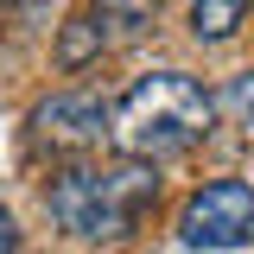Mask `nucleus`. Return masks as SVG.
I'll use <instances>...</instances> for the list:
<instances>
[{"instance_id":"1","label":"nucleus","mask_w":254,"mask_h":254,"mask_svg":"<svg viewBox=\"0 0 254 254\" xmlns=\"http://www.w3.org/2000/svg\"><path fill=\"white\" fill-rule=\"evenodd\" d=\"M153 197H159V165L121 153L115 165H70V172H58L51 190H45V210L76 242H121L153 210Z\"/></svg>"},{"instance_id":"2","label":"nucleus","mask_w":254,"mask_h":254,"mask_svg":"<svg viewBox=\"0 0 254 254\" xmlns=\"http://www.w3.org/2000/svg\"><path fill=\"white\" fill-rule=\"evenodd\" d=\"M216 121V95L185 70H153L108 108V140L133 159H178Z\"/></svg>"},{"instance_id":"3","label":"nucleus","mask_w":254,"mask_h":254,"mask_svg":"<svg viewBox=\"0 0 254 254\" xmlns=\"http://www.w3.org/2000/svg\"><path fill=\"white\" fill-rule=\"evenodd\" d=\"M178 242L197 254L254 242V190L242 178H216V185L190 190V203L178 210Z\"/></svg>"},{"instance_id":"4","label":"nucleus","mask_w":254,"mask_h":254,"mask_svg":"<svg viewBox=\"0 0 254 254\" xmlns=\"http://www.w3.org/2000/svg\"><path fill=\"white\" fill-rule=\"evenodd\" d=\"M26 127H32V146L76 159V153H95L108 140V102L89 95V89H58V95H45L32 108Z\"/></svg>"},{"instance_id":"5","label":"nucleus","mask_w":254,"mask_h":254,"mask_svg":"<svg viewBox=\"0 0 254 254\" xmlns=\"http://www.w3.org/2000/svg\"><path fill=\"white\" fill-rule=\"evenodd\" d=\"M108 51V19L102 13H76L70 26H64V38H58V64L64 70H83L89 58H102Z\"/></svg>"},{"instance_id":"6","label":"nucleus","mask_w":254,"mask_h":254,"mask_svg":"<svg viewBox=\"0 0 254 254\" xmlns=\"http://www.w3.org/2000/svg\"><path fill=\"white\" fill-rule=\"evenodd\" d=\"M254 0H197L190 6V38L197 45H222V38H235L242 19H248Z\"/></svg>"},{"instance_id":"7","label":"nucleus","mask_w":254,"mask_h":254,"mask_svg":"<svg viewBox=\"0 0 254 254\" xmlns=\"http://www.w3.org/2000/svg\"><path fill=\"white\" fill-rule=\"evenodd\" d=\"M153 13H159V0H102V19H108V26H121V38H133Z\"/></svg>"},{"instance_id":"8","label":"nucleus","mask_w":254,"mask_h":254,"mask_svg":"<svg viewBox=\"0 0 254 254\" xmlns=\"http://www.w3.org/2000/svg\"><path fill=\"white\" fill-rule=\"evenodd\" d=\"M229 108L242 115V127H254V70H242V76L229 83Z\"/></svg>"},{"instance_id":"9","label":"nucleus","mask_w":254,"mask_h":254,"mask_svg":"<svg viewBox=\"0 0 254 254\" xmlns=\"http://www.w3.org/2000/svg\"><path fill=\"white\" fill-rule=\"evenodd\" d=\"M51 13V0H0V19H26V26H38Z\"/></svg>"},{"instance_id":"10","label":"nucleus","mask_w":254,"mask_h":254,"mask_svg":"<svg viewBox=\"0 0 254 254\" xmlns=\"http://www.w3.org/2000/svg\"><path fill=\"white\" fill-rule=\"evenodd\" d=\"M13 248H19V222L0 210V254H13Z\"/></svg>"}]
</instances>
